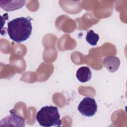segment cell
I'll return each mask as SVG.
<instances>
[{
	"label": "cell",
	"instance_id": "cell-1",
	"mask_svg": "<svg viewBox=\"0 0 127 127\" xmlns=\"http://www.w3.org/2000/svg\"><path fill=\"white\" fill-rule=\"evenodd\" d=\"M29 17H20L14 18L7 23V32L10 39L16 43H21L30 36L32 26Z\"/></svg>",
	"mask_w": 127,
	"mask_h": 127
},
{
	"label": "cell",
	"instance_id": "cell-2",
	"mask_svg": "<svg viewBox=\"0 0 127 127\" xmlns=\"http://www.w3.org/2000/svg\"><path fill=\"white\" fill-rule=\"evenodd\" d=\"M36 120L39 125L44 127H61L62 122L57 107L46 106L37 112Z\"/></svg>",
	"mask_w": 127,
	"mask_h": 127
},
{
	"label": "cell",
	"instance_id": "cell-3",
	"mask_svg": "<svg viewBox=\"0 0 127 127\" xmlns=\"http://www.w3.org/2000/svg\"><path fill=\"white\" fill-rule=\"evenodd\" d=\"M77 109L82 115L90 117L93 116L96 113L97 105L93 98L85 97L80 101Z\"/></svg>",
	"mask_w": 127,
	"mask_h": 127
},
{
	"label": "cell",
	"instance_id": "cell-4",
	"mask_svg": "<svg viewBox=\"0 0 127 127\" xmlns=\"http://www.w3.org/2000/svg\"><path fill=\"white\" fill-rule=\"evenodd\" d=\"M0 126H17L25 127V122L23 118L17 115L14 109L10 111V115L2 120L0 122Z\"/></svg>",
	"mask_w": 127,
	"mask_h": 127
},
{
	"label": "cell",
	"instance_id": "cell-5",
	"mask_svg": "<svg viewBox=\"0 0 127 127\" xmlns=\"http://www.w3.org/2000/svg\"><path fill=\"white\" fill-rule=\"evenodd\" d=\"M102 64L109 71L114 72L119 68L120 60L116 56H108L103 59Z\"/></svg>",
	"mask_w": 127,
	"mask_h": 127
},
{
	"label": "cell",
	"instance_id": "cell-6",
	"mask_svg": "<svg viewBox=\"0 0 127 127\" xmlns=\"http://www.w3.org/2000/svg\"><path fill=\"white\" fill-rule=\"evenodd\" d=\"M25 3V0H0L1 8L6 11H13L21 8Z\"/></svg>",
	"mask_w": 127,
	"mask_h": 127
},
{
	"label": "cell",
	"instance_id": "cell-7",
	"mask_svg": "<svg viewBox=\"0 0 127 127\" xmlns=\"http://www.w3.org/2000/svg\"><path fill=\"white\" fill-rule=\"evenodd\" d=\"M92 73L89 67L84 66L79 67L76 73V76L81 82L84 83L90 80L91 78Z\"/></svg>",
	"mask_w": 127,
	"mask_h": 127
},
{
	"label": "cell",
	"instance_id": "cell-8",
	"mask_svg": "<svg viewBox=\"0 0 127 127\" xmlns=\"http://www.w3.org/2000/svg\"><path fill=\"white\" fill-rule=\"evenodd\" d=\"M86 41L92 46H96L99 40V36L95 33L93 30H90L87 32L86 36Z\"/></svg>",
	"mask_w": 127,
	"mask_h": 127
}]
</instances>
